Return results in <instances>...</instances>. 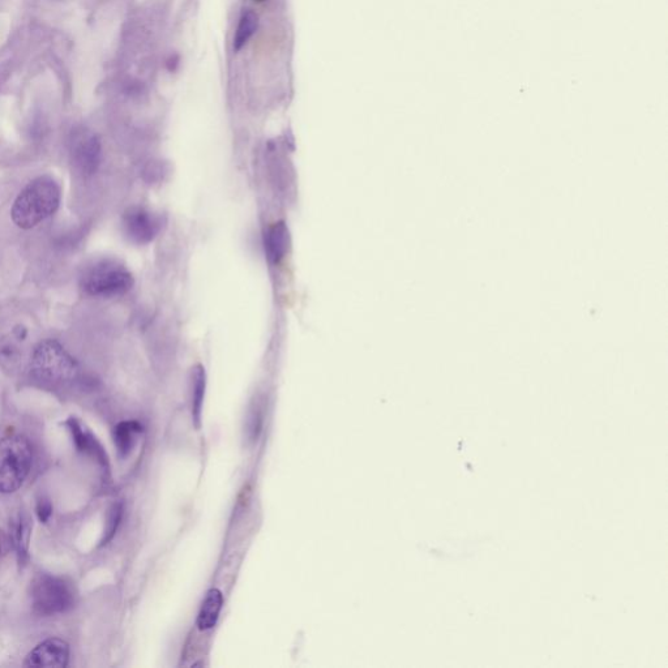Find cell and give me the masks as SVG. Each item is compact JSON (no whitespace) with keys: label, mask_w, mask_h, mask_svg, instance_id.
I'll return each instance as SVG.
<instances>
[{"label":"cell","mask_w":668,"mask_h":668,"mask_svg":"<svg viewBox=\"0 0 668 668\" xmlns=\"http://www.w3.org/2000/svg\"><path fill=\"white\" fill-rule=\"evenodd\" d=\"M61 204V187L53 177L44 175L34 179L15 200L12 221L20 229L36 228L46 218L53 216Z\"/></svg>","instance_id":"cell-1"},{"label":"cell","mask_w":668,"mask_h":668,"mask_svg":"<svg viewBox=\"0 0 668 668\" xmlns=\"http://www.w3.org/2000/svg\"><path fill=\"white\" fill-rule=\"evenodd\" d=\"M32 445L25 436L12 435L0 440V492L19 490L31 471Z\"/></svg>","instance_id":"cell-2"},{"label":"cell","mask_w":668,"mask_h":668,"mask_svg":"<svg viewBox=\"0 0 668 668\" xmlns=\"http://www.w3.org/2000/svg\"><path fill=\"white\" fill-rule=\"evenodd\" d=\"M134 277L126 265L114 259L94 263L81 277V288L91 297L113 298L128 293Z\"/></svg>","instance_id":"cell-3"},{"label":"cell","mask_w":668,"mask_h":668,"mask_svg":"<svg viewBox=\"0 0 668 668\" xmlns=\"http://www.w3.org/2000/svg\"><path fill=\"white\" fill-rule=\"evenodd\" d=\"M34 378L46 384H64L79 376V366L59 342L46 340L38 344L32 357Z\"/></svg>","instance_id":"cell-4"},{"label":"cell","mask_w":668,"mask_h":668,"mask_svg":"<svg viewBox=\"0 0 668 668\" xmlns=\"http://www.w3.org/2000/svg\"><path fill=\"white\" fill-rule=\"evenodd\" d=\"M75 605V592L62 577L41 573L32 584V606L41 616H53L70 611Z\"/></svg>","instance_id":"cell-5"},{"label":"cell","mask_w":668,"mask_h":668,"mask_svg":"<svg viewBox=\"0 0 668 668\" xmlns=\"http://www.w3.org/2000/svg\"><path fill=\"white\" fill-rule=\"evenodd\" d=\"M160 229V218L145 208L132 207L124 213V234L132 243L140 244V246L151 243L160 233Z\"/></svg>","instance_id":"cell-6"},{"label":"cell","mask_w":668,"mask_h":668,"mask_svg":"<svg viewBox=\"0 0 668 668\" xmlns=\"http://www.w3.org/2000/svg\"><path fill=\"white\" fill-rule=\"evenodd\" d=\"M71 156L80 174L93 175L101 164L100 139L89 131L76 132L72 137Z\"/></svg>","instance_id":"cell-7"},{"label":"cell","mask_w":668,"mask_h":668,"mask_svg":"<svg viewBox=\"0 0 668 668\" xmlns=\"http://www.w3.org/2000/svg\"><path fill=\"white\" fill-rule=\"evenodd\" d=\"M70 659V646L61 638H49L36 646L25 658V667L64 668Z\"/></svg>","instance_id":"cell-8"},{"label":"cell","mask_w":668,"mask_h":668,"mask_svg":"<svg viewBox=\"0 0 668 668\" xmlns=\"http://www.w3.org/2000/svg\"><path fill=\"white\" fill-rule=\"evenodd\" d=\"M290 231L285 222H276L265 234V250L268 258L274 264L286 258L290 250Z\"/></svg>","instance_id":"cell-9"},{"label":"cell","mask_w":668,"mask_h":668,"mask_svg":"<svg viewBox=\"0 0 668 668\" xmlns=\"http://www.w3.org/2000/svg\"><path fill=\"white\" fill-rule=\"evenodd\" d=\"M66 425L70 428L77 451L97 458L102 465L107 464L104 449L101 448V445L97 443V440L93 438L87 428L83 427L76 418L68 419Z\"/></svg>","instance_id":"cell-10"},{"label":"cell","mask_w":668,"mask_h":668,"mask_svg":"<svg viewBox=\"0 0 668 668\" xmlns=\"http://www.w3.org/2000/svg\"><path fill=\"white\" fill-rule=\"evenodd\" d=\"M222 605H224V595L220 590H209L199 612L198 625L200 631H208L216 625Z\"/></svg>","instance_id":"cell-11"},{"label":"cell","mask_w":668,"mask_h":668,"mask_svg":"<svg viewBox=\"0 0 668 668\" xmlns=\"http://www.w3.org/2000/svg\"><path fill=\"white\" fill-rule=\"evenodd\" d=\"M143 431V428L137 422H122L119 423L114 430V441L115 447H117L118 455L122 458L130 455L132 449H134L137 436L140 435V432Z\"/></svg>","instance_id":"cell-12"},{"label":"cell","mask_w":668,"mask_h":668,"mask_svg":"<svg viewBox=\"0 0 668 668\" xmlns=\"http://www.w3.org/2000/svg\"><path fill=\"white\" fill-rule=\"evenodd\" d=\"M12 539H14L17 558L20 564H24L28 559L29 541H31V520L24 513L17 516L12 526Z\"/></svg>","instance_id":"cell-13"},{"label":"cell","mask_w":668,"mask_h":668,"mask_svg":"<svg viewBox=\"0 0 668 668\" xmlns=\"http://www.w3.org/2000/svg\"><path fill=\"white\" fill-rule=\"evenodd\" d=\"M191 395H192V415L196 427H200L201 410L205 395V370L203 367L196 366L191 372Z\"/></svg>","instance_id":"cell-14"},{"label":"cell","mask_w":668,"mask_h":668,"mask_svg":"<svg viewBox=\"0 0 668 668\" xmlns=\"http://www.w3.org/2000/svg\"><path fill=\"white\" fill-rule=\"evenodd\" d=\"M258 24L259 20L255 12L247 11L246 14L242 16L241 21H239L237 32H235V51L242 50L243 46L250 41V38L254 36L256 29H258Z\"/></svg>","instance_id":"cell-15"},{"label":"cell","mask_w":668,"mask_h":668,"mask_svg":"<svg viewBox=\"0 0 668 668\" xmlns=\"http://www.w3.org/2000/svg\"><path fill=\"white\" fill-rule=\"evenodd\" d=\"M122 515V505L114 504L109 511V515H107V524L104 539H102V545H106L107 542H110L111 539H113L115 533H117L119 524H121Z\"/></svg>","instance_id":"cell-16"},{"label":"cell","mask_w":668,"mask_h":668,"mask_svg":"<svg viewBox=\"0 0 668 668\" xmlns=\"http://www.w3.org/2000/svg\"><path fill=\"white\" fill-rule=\"evenodd\" d=\"M36 512L38 520H40L42 524L49 522L51 515H53V504H51L50 499L41 498L38 500Z\"/></svg>","instance_id":"cell-17"},{"label":"cell","mask_w":668,"mask_h":668,"mask_svg":"<svg viewBox=\"0 0 668 668\" xmlns=\"http://www.w3.org/2000/svg\"><path fill=\"white\" fill-rule=\"evenodd\" d=\"M256 2H264V0H256Z\"/></svg>","instance_id":"cell-18"}]
</instances>
